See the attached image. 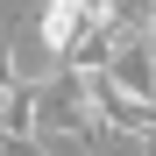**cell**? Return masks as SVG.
I'll use <instances>...</instances> for the list:
<instances>
[{
  "label": "cell",
  "instance_id": "cell-1",
  "mask_svg": "<svg viewBox=\"0 0 156 156\" xmlns=\"http://www.w3.org/2000/svg\"><path fill=\"white\" fill-rule=\"evenodd\" d=\"M21 92V57H14V43H0V99Z\"/></svg>",
  "mask_w": 156,
  "mask_h": 156
},
{
  "label": "cell",
  "instance_id": "cell-2",
  "mask_svg": "<svg viewBox=\"0 0 156 156\" xmlns=\"http://www.w3.org/2000/svg\"><path fill=\"white\" fill-rule=\"evenodd\" d=\"M149 36H156V0H149Z\"/></svg>",
  "mask_w": 156,
  "mask_h": 156
}]
</instances>
